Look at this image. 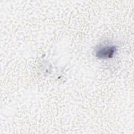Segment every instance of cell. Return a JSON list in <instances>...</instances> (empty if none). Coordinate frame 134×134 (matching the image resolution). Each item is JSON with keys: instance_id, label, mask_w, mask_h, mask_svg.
<instances>
[{"instance_id": "obj_1", "label": "cell", "mask_w": 134, "mask_h": 134, "mask_svg": "<svg viewBox=\"0 0 134 134\" xmlns=\"http://www.w3.org/2000/svg\"><path fill=\"white\" fill-rule=\"evenodd\" d=\"M116 51V49L113 46H107L103 47L97 52V55L101 58H107L111 57Z\"/></svg>"}]
</instances>
